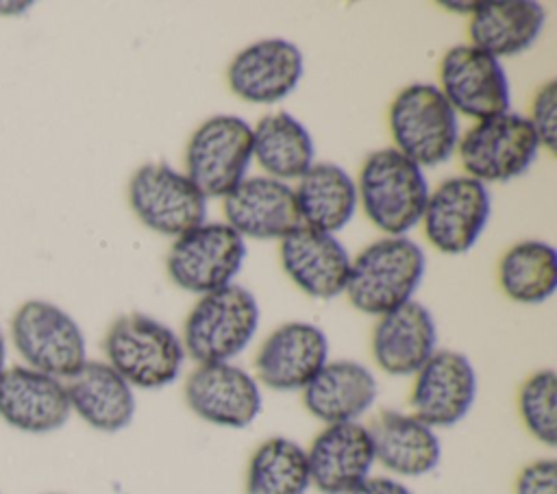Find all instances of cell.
<instances>
[{"mask_svg":"<svg viewBox=\"0 0 557 494\" xmlns=\"http://www.w3.org/2000/svg\"><path fill=\"white\" fill-rule=\"evenodd\" d=\"M426 274L424 248L409 235H383L350 259L348 302L366 316H383L413 300Z\"/></svg>","mask_w":557,"mask_h":494,"instance_id":"1","label":"cell"},{"mask_svg":"<svg viewBox=\"0 0 557 494\" xmlns=\"http://www.w3.org/2000/svg\"><path fill=\"white\" fill-rule=\"evenodd\" d=\"M104 361L133 390H163L183 374L187 353L170 324L148 313H124L111 322L102 339Z\"/></svg>","mask_w":557,"mask_h":494,"instance_id":"2","label":"cell"},{"mask_svg":"<svg viewBox=\"0 0 557 494\" xmlns=\"http://www.w3.org/2000/svg\"><path fill=\"white\" fill-rule=\"evenodd\" d=\"M355 183L359 207L383 235H409L420 224L431 194L429 178L420 165L396 148L372 150L363 159Z\"/></svg>","mask_w":557,"mask_h":494,"instance_id":"3","label":"cell"},{"mask_svg":"<svg viewBox=\"0 0 557 494\" xmlns=\"http://www.w3.org/2000/svg\"><path fill=\"white\" fill-rule=\"evenodd\" d=\"M259 322V300L242 283L198 296L181 331L187 359L196 366L235 361L252 344Z\"/></svg>","mask_w":557,"mask_h":494,"instance_id":"4","label":"cell"},{"mask_svg":"<svg viewBox=\"0 0 557 494\" xmlns=\"http://www.w3.org/2000/svg\"><path fill=\"white\" fill-rule=\"evenodd\" d=\"M387 128L400 155L416 165L435 168L450 161L461 137L459 115L435 83L405 85L389 102Z\"/></svg>","mask_w":557,"mask_h":494,"instance_id":"5","label":"cell"},{"mask_svg":"<svg viewBox=\"0 0 557 494\" xmlns=\"http://www.w3.org/2000/svg\"><path fill=\"white\" fill-rule=\"evenodd\" d=\"M252 163V126L235 113H215L200 122L185 146V174L209 198H224Z\"/></svg>","mask_w":557,"mask_h":494,"instance_id":"6","label":"cell"},{"mask_svg":"<svg viewBox=\"0 0 557 494\" xmlns=\"http://www.w3.org/2000/svg\"><path fill=\"white\" fill-rule=\"evenodd\" d=\"M542 146L527 115L507 111L466 128L457 144L463 174L483 185L507 183L529 172Z\"/></svg>","mask_w":557,"mask_h":494,"instance_id":"7","label":"cell"},{"mask_svg":"<svg viewBox=\"0 0 557 494\" xmlns=\"http://www.w3.org/2000/svg\"><path fill=\"white\" fill-rule=\"evenodd\" d=\"M244 263L246 239L226 222L205 220L172 242L165 270L178 289L202 296L235 283Z\"/></svg>","mask_w":557,"mask_h":494,"instance_id":"8","label":"cell"},{"mask_svg":"<svg viewBox=\"0 0 557 494\" xmlns=\"http://www.w3.org/2000/svg\"><path fill=\"white\" fill-rule=\"evenodd\" d=\"M11 342L28 368L61 381L87 361L83 329L65 309L48 300H26L15 309Z\"/></svg>","mask_w":557,"mask_h":494,"instance_id":"9","label":"cell"},{"mask_svg":"<svg viewBox=\"0 0 557 494\" xmlns=\"http://www.w3.org/2000/svg\"><path fill=\"white\" fill-rule=\"evenodd\" d=\"M207 198L189 176L170 163L139 165L128 181V205L152 233L178 237L207 220Z\"/></svg>","mask_w":557,"mask_h":494,"instance_id":"10","label":"cell"},{"mask_svg":"<svg viewBox=\"0 0 557 494\" xmlns=\"http://www.w3.org/2000/svg\"><path fill=\"white\" fill-rule=\"evenodd\" d=\"M490 215V187L468 174H457L431 189L420 224L426 242L437 252L461 257L476 246Z\"/></svg>","mask_w":557,"mask_h":494,"instance_id":"11","label":"cell"},{"mask_svg":"<svg viewBox=\"0 0 557 494\" xmlns=\"http://www.w3.org/2000/svg\"><path fill=\"white\" fill-rule=\"evenodd\" d=\"M435 85L457 115L474 122L511 111L505 65L470 44H457L444 52Z\"/></svg>","mask_w":557,"mask_h":494,"instance_id":"12","label":"cell"},{"mask_svg":"<svg viewBox=\"0 0 557 494\" xmlns=\"http://www.w3.org/2000/svg\"><path fill=\"white\" fill-rule=\"evenodd\" d=\"M187 409L207 424L246 429L263 411V387L235 361L198 363L185 379Z\"/></svg>","mask_w":557,"mask_h":494,"instance_id":"13","label":"cell"},{"mask_svg":"<svg viewBox=\"0 0 557 494\" xmlns=\"http://www.w3.org/2000/svg\"><path fill=\"white\" fill-rule=\"evenodd\" d=\"M479 394V376L470 357L461 350L437 348L411 376L409 411L422 422L450 429L466 420Z\"/></svg>","mask_w":557,"mask_h":494,"instance_id":"14","label":"cell"},{"mask_svg":"<svg viewBox=\"0 0 557 494\" xmlns=\"http://www.w3.org/2000/svg\"><path fill=\"white\" fill-rule=\"evenodd\" d=\"M331 359L324 329L307 320H289L270 331L255 355V376L272 392H302Z\"/></svg>","mask_w":557,"mask_h":494,"instance_id":"15","label":"cell"},{"mask_svg":"<svg viewBox=\"0 0 557 494\" xmlns=\"http://www.w3.org/2000/svg\"><path fill=\"white\" fill-rule=\"evenodd\" d=\"M305 74L300 48L283 37L244 46L226 67L228 89L248 104H278L289 98Z\"/></svg>","mask_w":557,"mask_h":494,"instance_id":"16","label":"cell"},{"mask_svg":"<svg viewBox=\"0 0 557 494\" xmlns=\"http://www.w3.org/2000/svg\"><path fill=\"white\" fill-rule=\"evenodd\" d=\"M311 490L318 494H352L374 474V446L366 422L322 424L305 446Z\"/></svg>","mask_w":557,"mask_h":494,"instance_id":"17","label":"cell"},{"mask_svg":"<svg viewBox=\"0 0 557 494\" xmlns=\"http://www.w3.org/2000/svg\"><path fill=\"white\" fill-rule=\"evenodd\" d=\"M222 213L224 222L244 239L281 242L302 226L294 185L265 174L246 176L228 192L222 198Z\"/></svg>","mask_w":557,"mask_h":494,"instance_id":"18","label":"cell"},{"mask_svg":"<svg viewBox=\"0 0 557 494\" xmlns=\"http://www.w3.org/2000/svg\"><path fill=\"white\" fill-rule=\"evenodd\" d=\"M437 339L435 316L413 298L376 318L370 335V355L383 374L411 379L440 348Z\"/></svg>","mask_w":557,"mask_h":494,"instance_id":"19","label":"cell"},{"mask_svg":"<svg viewBox=\"0 0 557 494\" xmlns=\"http://www.w3.org/2000/svg\"><path fill=\"white\" fill-rule=\"evenodd\" d=\"M352 255L337 235L298 226L278 242L287 279L309 298L331 300L346 289Z\"/></svg>","mask_w":557,"mask_h":494,"instance_id":"20","label":"cell"},{"mask_svg":"<svg viewBox=\"0 0 557 494\" xmlns=\"http://www.w3.org/2000/svg\"><path fill=\"white\" fill-rule=\"evenodd\" d=\"M376 466L400 481L422 479L442 461L440 433L411 411L383 409L368 424Z\"/></svg>","mask_w":557,"mask_h":494,"instance_id":"21","label":"cell"},{"mask_svg":"<svg viewBox=\"0 0 557 494\" xmlns=\"http://www.w3.org/2000/svg\"><path fill=\"white\" fill-rule=\"evenodd\" d=\"M302 407L322 424L361 422L379 398V379L357 359H329L300 392Z\"/></svg>","mask_w":557,"mask_h":494,"instance_id":"22","label":"cell"},{"mask_svg":"<svg viewBox=\"0 0 557 494\" xmlns=\"http://www.w3.org/2000/svg\"><path fill=\"white\" fill-rule=\"evenodd\" d=\"M72 416L65 383L28 366L0 374V418L24 433H50Z\"/></svg>","mask_w":557,"mask_h":494,"instance_id":"23","label":"cell"},{"mask_svg":"<svg viewBox=\"0 0 557 494\" xmlns=\"http://www.w3.org/2000/svg\"><path fill=\"white\" fill-rule=\"evenodd\" d=\"M70 409L100 433H120L135 420V390L100 359H87L63 381Z\"/></svg>","mask_w":557,"mask_h":494,"instance_id":"24","label":"cell"},{"mask_svg":"<svg viewBox=\"0 0 557 494\" xmlns=\"http://www.w3.org/2000/svg\"><path fill=\"white\" fill-rule=\"evenodd\" d=\"M548 11L537 0L479 2L468 22V44L503 61L535 46Z\"/></svg>","mask_w":557,"mask_h":494,"instance_id":"25","label":"cell"},{"mask_svg":"<svg viewBox=\"0 0 557 494\" xmlns=\"http://www.w3.org/2000/svg\"><path fill=\"white\" fill-rule=\"evenodd\" d=\"M300 224L337 235L359 207L357 183L339 163L315 161L294 185Z\"/></svg>","mask_w":557,"mask_h":494,"instance_id":"26","label":"cell"},{"mask_svg":"<svg viewBox=\"0 0 557 494\" xmlns=\"http://www.w3.org/2000/svg\"><path fill=\"white\" fill-rule=\"evenodd\" d=\"M252 161L265 176L292 183L315 163V144L296 115L270 111L252 126Z\"/></svg>","mask_w":557,"mask_h":494,"instance_id":"27","label":"cell"},{"mask_svg":"<svg viewBox=\"0 0 557 494\" xmlns=\"http://www.w3.org/2000/svg\"><path fill=\"white\" fill-rule=\"evenodd\" d=\"M498 285L518 305H542L557 289V250L544 239H520L498 261Z\"/></svg>","mask_w":557,"mask_h":494,"instance_id":"28","label":"cell"},{"mask_svg":"<svg viewBox=\"0 0 557 494\" xmlns=\"http://www.w3.org/2000/svg\"><path fill=\"white\" fill-rule=\"evenodd\" d=\"M246 494H309L311 477L305 446L285 435L265 437L244 470Z\"/></svg>","mask_w":557,"mask_h":494,"instance_id":"29","label":"cell"},{"mask_svg":"<svg viewBox=\"0 0 557 494\" xmlns=\"http://www.w3.org/2000/svg\"><path fill=\"white\" fill-rule=\"evenodd\" d=\"M516 407L527 433L546 448L557 446V372L540 368L518 387Z\"/></svg>","mask_w":557,"mask_h":494,"instance_id":"30","label":"cell"},{"mask_svg":"<svg viewBox=\"0 0 557 494\" xmlns=\"http://www.w3.org/2000/svg\"><path fill=\"white\" fill-rule=\"evenodd\" d=\"M527 120L535 131L542 150L553 155L555 141H557V81L555 78L544 81L535 89Z\"/></svg>","mask_w":557,"mask_h":494,"instance_id":"31","label":"cell"},{"mask_svg":"<svg viewBox=\"0 0 557 494\" xmlns=\"http://www.w3.org/2000/svg\"><path fill=\"white\" fill-rule=\"evenodd\" d=\"M513 494H557L555 457H537L524 464L516 474Z\"/></svg>","mask_w":557,"mask_h":494,"instance_id":"32","label":"cell"},{"mask_svg":"<svg viewBox=\"0 0 557 494\" xmlns=\"http://www.w3.org/2000/svg\"><path fill=\"white\" fill-rule=\"evenodd\" d=\"M352 494H416L407 481L389 474H372Z\"/></svg>","mask_w":557,"mask_h":494,"instance_id":"33","label":"cell"},{"mask_svg":"<svg viewBox=\"0 0 557 494\" xmlns=\"http://www.w3.org/2000/svg\"><path fill=\"white\" fill-rule=\"evenodd\" d=\"M476 4H479V2H457V0H453V2H440V7L448 9L450 13H461V15H468V17L474 13Z\"/></svg>","mask_w":557,"mask_h":494,"instance_id":"34","label":"cell"},{"mask_svg":"<svg viewBox=\"0 0 557 494\" xmlns=\"http://www.w3.org/2000/svg\"><path fill=\"white\" fill-rule=\"evenodd\" d=\"M33 2H0V15H17L30 9Z\"/></svg>","mask_w":557,"mask_h":494,"instance_id":"35","label":"cell"},{"mask_svg":"<svg viewBox=\"0 0 557 494\" xmlns=\"http://www.w3.org/2000/svg\"><path fill=\"white\" fill-rule=\"evenodd\" d=\"M4 359H7V342H4V335L0 331V374L4 372Z\"/></svg>","mask_w":557,"mask_h":494,"instance_id":"36","label":"cell"},{"mask_svg":"<svg viewBox=\"0 0 557 494\" xmlns=\"http://www.w3.org/2000/svg\"><path fill=\"white\" fill-rule=\"evenodd\" d=\"M52 494H59V492H52Z\"/></svg>","mask_w":557,"mask_h":494,"instance_id":"37","label":"cell"}]
</instances>
